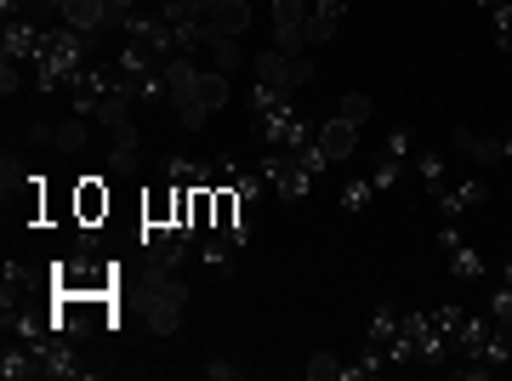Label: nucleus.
Returning a JSON list of instances; mask_svg holds the SVG:
<instances>
[{"label":"nucleus","mask_w":512,"mask_h":381,"mask_svg":"<svg viewBox=\"0 0 512 381\" xmlns=\"http://www.w3.org/2000/svg\"><path fill=\"white\" fill-rule=\"evenodd\" d=\"M86 52H92V35H80V29H69V23H57L52 35H46V46H40V57L29 63L35 91H69V80L86 69Z\"/></svg>","instance_id":"f257e3e1"},{"label":"nucleus","mask_w":512,"mask_h":381,"mask_svg":"<svg viewBox=\"0 0 512 381\" xmlns=\"http://www.w3.org/2000/svg\"><path fill=\"white\" fill-rule=\"evenodd\" d=\"M183 308H188V279L183 273L143 268V319H148V330H154V336H177Z\"/></svg>","instance_id":"f03ea898"},{"label":"nucleus","mask_w":512,"mask_h":381,"mask_svg":"<svg viewBox=\"0 0 512 381\" xmlns=\"http://www.w3.org/2000/svg\"><path fill=\"white\" fill-rule=\"evenodd\" d=\"M251 74L256 80H268V86H279V91H302L313 80V57L308 52H256L251 57Z\"/></svg>","instance_id":"7ed1b4c3"},{"label":"nucleus","mask_w":512,"mask_h":381,"mask_svg":"<svg viewBox=\"0 0 512 381\" xmlns=\"http://www.w3.org/2000/svg\"><path fill=\"white\" fill-rule=\"evenodd\" d=\"M114 29H120L126 40H137V46H148L154 57H171V52H177V40H171V23H165L154 6H137V12H126V18L114 23Z\"/></svg>","instance_id":"20e7f679"},{"label":"nucleus","mask_w":512,"mask_h":381,"mask_svg":"<svg viewBox=\"0 0 512 381\" xmlns=\"http://www.w3.org/2000/svg\"><path fill=\"white\" fill-rule=\"evenodd\" d=\"M268 18H274L279 52H308V18H313V0H274V6H268Z\"/></svg>","instance_id":"39448f33"},{"label":"nucleus","mask_w":512,"mask_h":381,"mask_svg":"<svg viewBox=\"0 0 512 381\" xmlns=\"http://www.w3.org/2000/svg\"><path fill=\"white\" fill-rule=\"evenodd\" d=\"M109 86H114V69H103V63H86V69L69 80V109L80 114V120H97V109H103Z\"/></svg>","instance_id":"423d86ee"},{"label":"nucleus","mask_w":512,"mask_h":381,"mask_svg":"<svg viewBox=\"0 0 512 381\" xmlns=\"http://www.w3.org/2000/svg\"><path fill=\"white\" fill-rule=\"evenodd\" d=\"M46 35H52V29H40L35 18H12V23H0V52L18 57V63H35Z\"/></svg>","instance_id":"0eeeda50"},{"label":"nucleus","mask_w":512,"mask_h":381,"mask_svg":"<svg viewBox=\"0 0 512 381\" xmlns=\"http://www.w3.org/2000/svg\"><path fill=\"white\" fill-rule=\"evenodd\" d=\"M439 251H444V262H450V273H456V279H467V285H473V279H484V256L461 239L456 222H444V228H439Z\"/></svg>","instance_id":"6e6552de"},{"label":"nucleus","mask_w":512,"mask_h":381,"mask_svg":"<svg viewBox=\"0 0 512 381\" xmlns=\"http://www.w3.org/2000/svg\"><path fill=\"white\" fill-rule=\"evenodd\" d=\"M160 171L177 188H217V160H200V154H165Z\"/></svg>","instance_id":"1a4fd4ad"},{"label":"nucleus","mask_w":512,"mask_h":381,"mask_svg":"<svg viewBox=\"0 0 512 381\" xmlns=\"http://www.w3.org/2000/svg\"><path fill=\"white\" fill-rule=\"evenodd\" d=\"M103 165H109V177H137V165H143V131H137V126L114 131V143H109V154H103Z\"/></svg>","instance_id":"9d476101"},{"label":"nucleus","mask_w":512,"mask_h":381,"mask_svg":"<svg viewBox=\"0 0 512 381\" xmlns=\"http://www.w3.org/2000/svg\"><path fill=\"white\" fill-rule=\"evenodd\" d=\"M490 200V182H478V177H467V182H450L439 194V217L444 222H456V217H467L473 205H484Z\"/></svg>","instance_id":"9b49d317"},{"label":"nucleus","mask_w":512,"mask_h":381,"mask_svg":"<svg viewBox=\"0 0 512 381\" xmlns=\"http://www.w3.org/2000/svg\"><path fill=\"white\" fill-rule=\"evenodd\" d=\"M205 23H211V35L245 40V29H251V0H211L205 6Z\"/></svg>","instance_id":"f8f14e48"},{"label":"nucleus","mask_w":512,"mask_h":381,"mask_svg":"<svg viewBox=\"0 0 512 381\" xmlns=\"http://www.w3.org/2000/svg\"><path fill=\"white\" fill-rule=\"evenodd\" d=\"M57 23H69V29H80V35H97V29H114V6L109 0H69Z\"/></svg>","instance_id":"ddd939ff"},{"label":"nucleus","mask_w":512,"mask_h":381,"mask_svg":"<svg viewBox=\"0 0 512 381\" xmlns=\"http://www.w3.org/2000/svg\"><path fill=\"white\" fill-rule=\"evenodd\" d=\"M410 177H416L421 188L433 194V200H439L444 188H450V160H444L439 148H416V160H410Z\"/></svg>","instance_id":"4468645a"},{"label":"nucleus","mask_w":512,"mask_h":381,"mask_svg":"<svg viewBox=\"0 0 512 381\" xmlns=\"http://www.w3.org/2000/svg\"><path fill=\"white\" fill-rule=\"evenodd\" d=\"M450 148H456V154H467L473 165H507V154H501V137H478V131H467V126L450 131Z\"/></svg>","instance_id":"2eb2a0df"},{"label":"nucleus","mask_w":512,"mask_h":381,"mask_svg":"<svg viewBox=\"0 0 512 381\" xmlns=\"http://www.w3.org/2000/svg\"><path fill=\"white\" fill-rule=\"evenodd\" d=\"M194 97H200L205 114H222V109H228V97H234V74L200 69V74H194Z\"/></svg>","instance_id":"dca6fc26"},{"label":"nucleus","mask_w":512,"mask_h":381,"mask_svg":"<svg viewBox=\"0 0 512 381\" xmlns=\"http://www.w3.org/2000/svg\"><path fill=\"white\" fill-rule=\"evenodd\" d=\"M103 217H109V188H103V177H86L80 188H74V222L97 228Z\"/></svg>","instance_id":"f3484780"},{"label":"nucleus","mask_w":512,"mask_h":381,"mask_svg":"<svg viewBox=\"0 0 512 381\" xmlns=\"http://www.w3.org/2000/svg\"><path fill=\"white\" fill-rule=\"evenodd\" d=\"M319 148H325L330 165H342L353 148H359V126H348V120H336V114H330L325 126H319Z\"/></svg>","instance_id":"a211bd4d"},{"label":"nucleus","mask_w":512,"mask_h":381,"mask_svg":"<svg viewBox=\"0 0 512 381\" xmlns=\"http://www.w3.org/2000/svg\"><path fill=\"white\" fill-rule=\"evenodd\" d=\"M0 376L6 381H29V376H46V364H40V353L29 342H6V353H0Z\"/></svg>","instance_id":"6ab92c4d"},{"label":"nucleus","mask_w":512,"mask_h":381,"mask_svg":"<svg viewBox=\"0 0 512 381\" xmlns=\"http://www.w3.org/2000/svg\"><path fill=\"white\" fill-rule=\"evenodd\" d=\"M234 256H239V245L234 239H222V234H211V239L200 234V245H194V262H200L205 273H228L234 268Z\"/></svg>","instance_id":"aec40b11"},{"label":"nucleus","mask_w":512,"mask_h":381,"mask_svg":"<svg viewBox=\"0 0 512 381\" xmlns=\"http://www.w3.org/2000/svg\"><path fill=\"white\" fill-rule=\"evenodd\" d=\"M29 291H35V268H29V262H6V285H0V308H18V302H29Z\"/></svg>","instance_id":"412c9836"},{"label":"nucleus","mask_w":512,"mask_h":381,"mask_svg":"<svg viewBox=\"0 0 512 381\" xmlns=\"http://www.w3.org/2000/svg\"><path fill=\"white\" fill-rule=\"evenodd\" d=\"M29 182H35V177H29V171L18 165V154L6 148V154H0V200H6V211H12V200H18Z\"/></svg>","instance_id":"4be33fe9"},{"label":"nucleus","mask_w":512,"mask_h":381,"mask_svg":"<svg viewBox=\"0 0 512 381\" xmlns=\"http://www.w3.org/2000/svg\"><path fill=\"white\" fill-rule=\"evenodd\" d=\"M92 120H80V114H69V120H63V126H57V154H86V148H92Z\"/></svg>","instance_id":"5701e85b"},{"label":"nucleus","mask_w":512,"mask_h":381,"mask_svg":"<svg viewBox=\"0 0 512 381\" xmlns=\"http://www.w3.org/2000/svg\"><path fill=\"white\" fill-rule=\"evenodd\" d=\"M342 12H330V6H313V18H308V46H330V40L342 35Z\"/></svg>","instance_id":"b1692460"},{"label":"nucleus","mask_w":512,"mask_h":381,"mask_svg":"<svg viewBox=\"0 0 512 381\" xmlns=\"http://www.w3.org/2000/svg\"><path fill=\"white\" fill-rule=\"evenodd\" d=\"M370 200H376V182H370V177H353V182H342V194H336V205H342L348 217H359V211H370Z\"/></svg>","instance_id":"393cba45"},{"label":"nucleus","mask_w":512,"mask_h":381,"mask_svg":"<svg viewBox=\"0 0 512 381\" xmlns=\"http://www.w3.org/2000/svg\"><path fill=\"white\" fill-rule=\"evenodd\" d=\"M399 319H404V313L393 308V302H376V313H370V347L393 342V336H399Z\"/></svg>","instance_id":"a878e982"},{"label":"nucleus","mask_w":512,"mask_h":381,"mask_svg":"<svg viewBox=\"0 0 512 381\" xmlns=\"http://www.w3.org/2000/svg\"><path fill=\"white\" fill-rule=\"evenodd\" d=\"M279 103H291V91H279V86H268V80H256V86L245 91V109H251V120H256V114H274Z\"/></svg>","instance_id":"bb28decb"},{"label":"nucleus","mask_w":512,"mask_h":381,"mask_svg":"<svg viewBox=\"0 0 512 381\" xmlns=\"http://www.w3.org/2000/svg\"><path fill=\"white\" fill-rule=\"evenodd\" d=\"M330 114H336V120H348V126H365L370 114H376V97H370V91H348Z\"/></svg>","instance_id":"cd10ccee"},{"label":"nucleus","mask_w":512,"mask_h":381,"mask_svg":"<svg viewBox=\"0 0 512 381\" xmlns=\"http://www.w3.org/2000/svg\"><path fill=\"white\" fill-rule=\"evenodd\" d=\"M382 154H387V160H404V165H410V160H416V131H410V126H393V131L382 137Z\"/></svg>","instance_id":"c85d7f7f"},{"label":"nucleus","mask_w":512,"mask_h":381,"mask_svg":"<svg viewBox=\"0 0 512 381\" xmlns=\"http://www.w3.org/2000/svg\"><path fill=\"white\" fill-rule=\"evenodd\" d=\"M211 69H222V74L239 69V40L234 35H211Z\"/></svg>","instance_id":"c756f323"},{"label":"nucleus","mask_w":512,"mask_h":381,"mask_svg":"<svg viewBox=\"0 0 512 381\" xmlns=\"http://www.w3.org/2000/svg\"><path fill=\"white\" fill-rule=\"evenodd\" d=\"M433 325H439L444 336H450V347H456V330L467 325V308H461V302H439V308H433Z\"/></svg>","instance_id":"7c9ffc66"},{"label":"nucleus","mask_w":512,"mask_h":381,"mask_svg":"<svg viewBox=\"0 0 512 381\" xmlns=\"http://www.w3.org/2000/svg\"><path fill=\"white\" fill-rule=\"evenodd\" d=\"M450 370H456L461 381H490L495 376V364L484 359V353H461V364H450Z\"/></svg>","instance_id":"2f4dec72"},{"label":"nucleus","mask_w":512,"mask_h":381,"mask_svg":"<svg viewBox=\"0 0 512 381\" xmlns=\"http://www.w3.org/2000/svg\"><path fill=\"white\" fill-rule=\"evenodd\" d=\"M404 171H410L404 160H387V154H382V160H376V171H370V182H376V194H387V188H399V177H404Z\"/></svg>","instance_id":"473e14b6"},{"label":"nucleus","mask_w":512,"mask_h":381,"mask_svg":"<svg viewBox=\"0 0 512 381\" xmlns=\"http://www.w3.org/2000/svg\"><path fill=\"white\" fill-rule=\"evenodd\" d=\"M302 370H308V381H336V370H342V359H336L330 347H319V353H313V359L302 364Z\"/></svg>","instance_id":"72a5a7b5"},{"label":"nucleus","mask_w":512,"mask_h":381,"mask_svg":"<svg viewBox=\"0 0 512 381\" xmlns=\"http://www.w3.org/2000/svg\"><path fill=\"white\" fill-rule=\"evenodd\" d=\"M23 69H29V63H18V57L0 52V91H6V97H18L23 91Z\"/></svg>","instance_id":"f704fd0d"},{"label":"nucleus","mask_w":512,"mask_h":381,"mask_svg":"<svg viewBox=\"0 0 512 381\" xmlns=\"http://www.w3.org/2000/svg\"><path fill=\"white\" fill-rule=\"evenodd\" d=\"M234 376H239L234 359H222V353H217V359H205V381H234Z\"/></svg>","instance_id":"c9c22d12"},{"label":"nucleus","mask_w":512,"mask_h":381,"mask_svg":"<svg viewBox=\"0 0 512 381\" xmlns=\"http://www.w3.org/2000/svg\"><path fill=\"white\" fill-rule=\"evenodd\" d=\"M29 143H35V148H52V143H57V126H46V120H35V126H29Z\"/></svg>","instance_id":"e433bc0d"},{"label":"nucleus","mask_w":512,"mask_h":381,"mask_svg":"<svg viewBox=\"0 0 512 381\" xmlns=\"http://www.w3.org/2000/svg\"><path fill=\"white\" fill-rule=\"evenodd\" d=\"M23 6H29V0H0V23H12V18H23Z\"/></svg>","instance_id":"4c0bfd02"},{"label":"nucleus","mask_w":512,"mask_h":381,"mask_svg":"<svg viewBox=\"0 0 512 381\" xmlns=\"http://www.w3.org/2000/svg\"><path fill=\"white\" fill-rule=\"evenodd\" d=\"M109 6H114V23H120V18H126V12H137L143 0H109Z\"/></svg>","instance_id":"58836bf2"},{"label":"nucleus","mask_w":512,"mask_h":381,"mask_svg":"<svg viewBox=\"0 0 512 381\" xmlns=\"http://www.w3.org/2000/svg\"><path fill=\"white\" fill-rule=\"evenodd\" d=\"M313 6H330V12H342V18L353 12V0H313Z\"/></svg>","instance_id":"ea45409f"},{"label":"nucleus","mask_w":512,"mask_h":381,"mask_svg":"<svg viewBox=\"0 0 512 381\" xmlns=\"http://www.w3.org/2000/svg\"><path fill=\"white\" fill-rule=\"evenodd\" d=\"M473 6H478V12H484V18H490L495 6H507V0H473Z\"/></svg>","instance_id":"a19ab883"},{"label":"nucleus","mask_w":512,"mask_h":381,"mask_svg":"<svg viewBox=\"0 0 512 381\" xmlns=\"http://www.w3.org/2000/svg\"><path fill=\"white\" fill-rule=\"evenodd\" d=\"M40 6H46V12H57V18H63V6H69V0H40Z\"/></svg>","instance_id":"79ce46f5"},{"label":"nucleus","mask_w":512,"mask_h":381,"mask_svg":"<svg viewBox=\"0 0 512 381\" xmlns=\"http://www.w3.org/2000/svg\"><path fill=\"white\" fill-rule=\"evenodd\" d=\"M501 285H512V256H507V268H501Z\"/></svg>","instance_id":"37998d69"},{"label":"nucleus","mask_w":512,"mask_h":381,"mask_svg":"<svg viewBox=\"0 0 512 381\" xmlns=\"http://www.w3.org/2000/svg\"><path fill=\"white\" fill-rule=\"evenodd\" d=\"M501 154H507V160H512V137H501Z\"/></svg>","instance_id":"c03bdc74"},{"label":"nucleus","mask_w":512,"mask_h":381,"mask_svg":"<svg viewBox=\"0 0 512 381\" xmlns=\"http://www.w3.org/2000/svg\"><path fill=\"white\" fill-rule=\"evenodd\" d=\"M148 6H154V12H160V6H165V0H148Z\"/></svg>","instance_id":"a18cd8bd"}]
</instances>
